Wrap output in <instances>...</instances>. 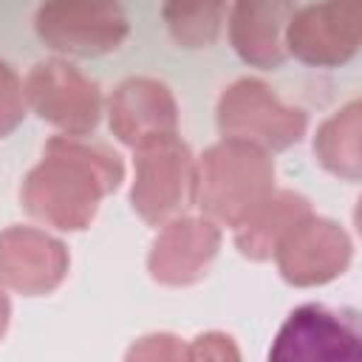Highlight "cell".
I'll use <instances>...</instances> for the list:
<instances>
[{"label": "cell", "mask_w": 362, "mask_h": 362, "mask_svg": "<svg viewBox=\"0 0 362 362\" xmlns=\"http://www.w3.org/2000/svg\"><path fill=\"white\" fill-rule=\"evenodd\" d=\"M124 181L122 158L82 136H51L42 158L28 170L20 201L31 218L59 232H82L96 218L105 195Z\"/></svg>", "instance_id": "1"}, {"label": "cell", "mask_w": 362, "mask_h": 362, "mask_svg": "<svg viewBox=\"0 0 362 362\" xmlns=\"http://www.w3.org/2000/svg\"><path fill=\"white\" fill-rule=\"evenodd\" d=\"M274 189L272 153L221 139L195 158V204L218 226H238Z\"/></svg>", "instance_id": "2"}, {"label": "cell", "mask_w": 362, "mask_h": 362, "mask_svg": "<svg viewBox=\"0 0 362 362\" xmlns=\"http://www.w3.org/2000/svg\"><path fill=\"white\" fill-rule=\"evenodd\" d=\"M221 139L255 144L266 153L294 147L305 130L308 116L303 107L283 102L263 79H235L218 99L215 107Z\"/></svg>", "instance_id": "3"}, {"label": "cell", "mask_w": 362, "mask_h": 362, "mask_svg": "<svg viewBox=\"0 0 362 362\" xmlns=\"http://www.w3.org/2000/svg\"><path fill=\"white\" fill-rule=\"evenodd\" d=\"M130 204L150 226L184 215L195 204V156L178 133H167L133 147Z\"/></svg>", "instance_id": "4"}, {"label": "cell", "mask_w": 362, "mask_h": 362, "mask_svg": "<svg viewBox=\"0 0 362 362\" xmlns=\"http://www.w3.org/2000/svg\"><path fill=\"white\" fill-rule=\"evenodd\" d=\"M37 37L65 57H102L116 51L130 23L116 0H45L34 14Z\"/></svg>", "instance_id": "5"}, {"label": "cell", "mask_w": 362, "mask_h": 362, "mask_svg": "<svg viewBox=\"0 0 362 362\" xmlns=\"http://www.w3.org/2000/svg\"><path fill=\"white\" fill-rule=\"evenodd\" d=\"M269 356L277 362H356L362 359L359 317L354 308L303 303L280 325Z\"/></svg>", "instance_id": "6"}, {"label": "cell", "mask_w": 362, "mask_h": 362, "mask_svg": "<svg viewBox=\"0 0 362 362\" xmlns=\"http://www.w3.org/2000/svg\"><path fill=\"white\" fill-rule=\"evenodd\" d=\"M25 105L65 136H88L102 119V90L62 57L37 62L23 82Z\"/></svg>", "instance_id": "7"}, {"label": "cell", "mask_w": 362, "mask_h": 362, "mask_svg": "<svg viewBox=\"0 0 362 362\" xmlns=\"http://www.w3.org/2000/svg\"><path fill=\"white\" fill-rule=\"evenodd\" d=\"M272 257L288 286L314 288L345 274L354 257V243L337 221L314 215L311 209L286 229Z\"/></svg>", "instance_id": "8"}, {"label": "cell", "mask_w": 362, "mask_h": 362, "mask_svg": "<svg viewBox=\"0 0 362 362\" xmlns=\"http://www.w3.org/2000/svg\"><path fill=\"white\" fill-rule=\"evenodd\" d=\"M362 45V0H322L291 14L286 28L288 57L337 68L356 57Z\"/></svg>", "instance_id": "9"}, {"label": "cell", "mask_w": 362, "mask_h": 362, "mask_svg": "<svg viewBox=\"0 0 362 362\" xmlns=\"http://www.w3.org/2000/svg\"><path fill=\"white\" fill-rule=\"evenodd\" d=\"M221 249V226L206 215H175L161 223L150 255L147 272L156 283L170 288L195 286L206 277Z\"/></svg>", "instance_id": "10"}, {"label": "cell", "mask_w": 362, "mask_h": 362, "mask_svg": "<svg viewBox=\"0 0 362 362\" xmlns=\"http://www.w3.org/2000/svg\"><path fill=\"white\" fill-rule=\"evenodd\" d=\"M71 255L65 243L37 226H8L0 232V286L23 297L51 294L68 277Z\"/></svg>", "instance_id": "11"}, {"label": "cell", "mask_w": 362, "mask_h": 362, "mask_svg": "<svg viewBox=\"0 0 362 362\" xmlns=\"http://www.w3.org/2000/svg\"><path fill=\"white\" fill-rule=\"evenodd\" d=\"M107 124L110 133L130 150L150 139L178 133L175 96L158 79L130 76L107 99Z\"/></svg>", "instance_id": "12"}, {"label": "cell", "mask_w": 362, "mask_h": 362, "mask_svg": "<svg viewBox=\"0 0 362 362\" xmlns=\"http://www.w3.org/2000/svg\"><path fill=\"white\" fill-rule=\"evenodd\" d=\"M294 14L291 0H232L229 42L252 68H280L288 59L286 28Z\"/></svg>", "instance_id": "13"}, {"label": "cell", "mask_w": 362, "mask_h": 362, "mask_svg": "<svg viewBox=\"0 0 362 362\" xmlns=\"http://www.w3.org/2000/svg\"><path fill=\"white\" fill-rule=\"evenodd\" d=\"M308 212H311V201L305 195L274 187L238 226H232L238 252L257 263L272 260L274 246L286 235V229Z\"/></svg>", "instance_id": "14"}, {"label": "cell", "mask_w": 362, "mask_h": 362, "mask_svg": "<svg viewBox=\"0 0 362 362\" xmlns=\"http://www.w3.org/2000/svg\"><path fill=\"white\" fill-rule=\"evenodd\" d=\"M314 156L320 167L342 181L362 178V102L354 99L331 113L314 136Z\"/></svg>", "instance_id": "15"}, {"label": "cell", "mask_w": 362, "mask_h": 362, "mask_svg": "<svg viewBox=\"0 0 362 362\" xmlns=\"http://www.w3.org/2000/svg\"><path fill=\"white\" fill-rule=\"evenodd\" d=\"M226 3L229 0H164L161 17L181 48H209L223 28Z\"/></svg>", "instance_id": "16"}, {"label": "cell", "mask_w": 362, "mask_h": 362, "mask_svg": "<svg viewBox=\"0 0 362 362\" xmlns=\"http://www.w3.org/2000/svg\"><path fill=\"white\" fill-rule=\"evenodd\" d=\"M25 93H23V82L17 76V71L0 59V139L11 136L20 122L25 119Z\"/></svg>", "instance_id": "17"}, {"label": "cell", "mask_w": 362, "mask_h": 362, "mask_svg": "<svg viewBox=\"0 0 362 362\" xmlns=\"http://www.w3.org/2000/svg\"><path fill=\"white\" fill-rule=\"evenodd\" d=\"M133 356H139V359H187V348L173 334H150V337H141V342L127 351V359H133Z\"/></svg>", "instance_id": "18"}, {"label": "cell", "mask_w": 362, "mask_h": 362, "mask_svg": "<svg viewBox=\"0 0 362 362\" xmlns=\"http://www.w3.org/2000/svg\"><path fill=\"white\" fill-rule=\"evenodd\" d=\"M232 337L226 334H218V331H209V334H201L192 339V345L187 348V359H238V351L232 348L229 342Z\"/></svg>", "instance_id": "19"}, {"label": "cell", "mask_w": 362, "mask_h": 362, "mask_svg": "<svg viewBox=\"0 0 362 362\" xmlns=\"http://www.w3.org/2000/svg\"><path fill=\"white\" fill-rule=\"evenodd\" d=\"M8 317H11V303L6 297V288L0 286V339L6 337V328H8Z\"/></svg>", "instance_id": "20"}]
</instances>
